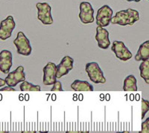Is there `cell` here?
<instances>
[{
    "label": "cell",
    "instance_id": "obj_1",
    "mask_svg": "<svg viewBox=\"0 0 149 133\" xmlns=\"http://www.w3.org/2000/svg\"><path fill=\"white\" fill-rule=\"evenodd\" d=\"M139 20V14L136 10L126 9L116 12L114 17H112V24H118L120 26H132Z\"/></svg>",
    "mask_w": 149,
    "mask_h": 133
},
{
    "label": "cell",
    "instance_id": "obj_2",
    "mask_svg": "<svg viewBox=\"0 0 149 133\" xmlns=\"http://www.w3.org/2000/svg\"><path fill=\"white\" fill-rule=\"evenodd\" d=\"M85 70L89 78L95 84H104L106 78L100 66L96 62H90L85 66Z\"/></svg>",
    "mask_w": 149,
    "mask_h": 133
},
{
    "label": "cell",
    "instance_id": "obj_3",
    "mask_svg": "<svg viewBox=\"0 0 149 133\" xmlns=\"http://www.w3.org/2000/svg\"><path fill=\"white\" fill-rule=\"evenodd\" d=\"M14 44L17 47V53L24 56H29L32 52L30 41L22 32H19L16 39L14 41Z\"/></svg>",
    "mask_w": 149,
    "mask_h": 133
},
{
    "label": "cell",
    "instance_id": "obj_4",
    "mask_svg": "<svg viewBox=\"0 0 149 133\" xmlns=\"http://www.w3.org/2000/svg\"><path fill=\"white\" fill-rule=\"evenodd\" d=\"M37 9V19L43 25H52L53 19L52 17V8L47 2H38L36 4Z\"/></svg>",
    "mask_w": 149,
    "mask_h": 133
},
{
    "label": "cell",
    "instance_id": "obj_5",
    "mask_svg": "<svg viewBox=\"0 0 149 133\" xmlns=\"http://www.w3.org/2000/svg\"><path fill=\"white\" fill-rule=\"evenodd\" d=\"M113 11L108 5H105L98 9L96 15V24L98 26L107 27L110 23Z\"/></svg>",
    "mask_w": 149,
    "mask_h": 133
},
{
    "label": "cell",
    "instance_id": "obj_6",
    "mask_svg": "<svg viewBox=\"0 0 149 133\" xmlns=\"http://www.w3.org/2000/svg\"><path fill=\"white\" fill-rule=\"evenodd\" d=\"M111 50L113 52L116 58L122 62H127L133 56L132 53L130 52L128 48L125 45L122 41H113Z\"/></svg>",
    "mask_w": 149,
    "mask_h": 133
},
{
    "label": "cell",
    "instance_id": "obj_7",
    "mask_svg": "<svg viewBox=\"0 0 149 133\" xmlns=\"http://www.w3.org/2000/svg\"><path fill=\"white\" fill-rule=\"evenodd\" d=\"M15 26L16 23L12 16H8L2 20L0 22V39L5 41L10 38Z\"/></svg>",
    "mask_w": 149,
    "mask_h": 133
},
{
    "label": "cell",
    "instance_id": "obj_8",
    "mask_svg": "<svg viewBox=\"0 0 149 133\" xmlns=\"http://www.w3.org/2000/svg\"><path fill=\"white\" fill-rule=\"evenodd\" d=\"M79 8V18L82 23L89 24L94 22V10L90 2H82Z\"/></svg>",
    "mask_w": 149,
    "mask_h": 133
},
{
    "label": "cell",
    "instance_id": "obj_9",
    "mask_svg": "<svg viewBox=\"0 0 149 133\" xmlns=\"http://www.w3.org/2000/svg\"><path fill=\"white\" fill-rule=\"evenodd\" d=\"M5 80L7 85L10 87H15L19 82L26 81V74L24 72L23 66H19L15 70L9 73Z\"/></svg>",
    "mask_w": 149,
    "mask_h": 133
},
{
    "label": "cell",
    "instance_id": "obj_10",
    "mask_svg": "<svg viewBox=\"0 0 149 133\" xmlns=\"http://www.w3.org/2000/svg\"><path fill=\"white\" fill-rule=\"evenodd\" d=\"M43 78L42 82L45 85H52L57 81V65L49 62L42 69Z\"/></svg>",
    "mask_w": 149,
    "mask_h": 133
},
{
    "label": "cell",
    "instance_id": "obj_11",
    "mask_svg": "<svg viewBox=\"0 0 149 133\" xmlns=\"http://www.w3.org/2000/svg\"><path fill=\"white\" fill-rule=\"evenodd\" d=\"M74 59L70 56H65L57 65V78H61L67 75L73 69Z\"/></svg>",
    "mask_w": 149,
    "mask_h": 133
},
{
    "label": "cell",
    "instance_id": "obj_12",
    "mask_svg": "<svg viewBox=\"0 0 149 133\" xmlns=\"http://www.w3.org/2000/svg\"><path fill=\"white\" fill-rule=\"evenodd\" d=\"M13 64V56L9 50L0 52V71L3 74H9Z\"/></svg>",
    "mask_w": 149,
    "mask_h": 133
},
{
    "label": "cell",
    "instance_id": "obj_13",
    "mask_svg": "<svg viewBox=\"0 0 149 133\" xmlns=\"http://www.w3.org/2000/svg\"><path fill=\"white\" fill-rule=\"evenodd\" d=\"M95 40L98 42V47L102 50H107L110 45L109 32L107 29H104V27L97 26Z\"/></svg>",
    "mask_w": 149,
    "mask_h": 133
},
{
    "label": "cell",
    "instance_id": "obj_14",
    "mask_svg": "<svg viewBox=\"0 0 149 133\" xmlns=\"http://www.w3.org/2000/svg\"><path fill=\"white\" fill-rule=\"evenodd\" d=\"M149 59V41H145L139 46V50L135 55L136 61H145Z\"/></svg>",
    "mask_w": 149,
    "mask_h": 133
},
{
    "label": "cell",
    "instance_id": "obj_15",
    "mask_svg": "<svg viewBox=\"0 0 149 133\" xmlns=\"http://www.w3.org/2000/svg\"><path fill=\"white\" fill-rule=\"evenodd\" d=\"M71 88L74 91H93L94 88L91 84L86 81L74 80L72 83Z\"/></svg>",
    "mask_w": 149,
    "mask_h": 133
},
{
    "label": "cell",
    "instance_id": "obj_16",
    "mask_svg": "<svg viewBox=\"0 0 149 133\" xmlns=\"http://www.w3.org/2000/svg\"><path fill=\"white\" fill-rule=\"evenodd\" d=\"M123 90L125 91H136L137 85H136V78L133 75H129L124 81Z\"/></svg>",
    "mask_w": 149,
    "mask_h": 133
},
{
    "label": "cell",
    "instance_id": "obj_17",
    "mask_svg": "<svg viewBox=\"0 0 149 133\" xmlns=\"http://www.w3.org/2000/svg\"><path fill=\"white\" fill-rule=\"evenodd\" d=\"M140 76L145 80V82L149 85V59L142 61L139 65Z\"/></svg>",
    "mask_w": 149,
    "mask_h": 133
},
{
    "label": "cell",
    "instance_id": "obj_18",
    "mask_svg": "<svg viewBox=\"0 0 149 133\" xmlns=\"http://www.w3.org/2000/svg\"><path fill=\"white\" fill-rule=\"evenodd\" d=\"M19 88L22 91H40V86L35 85L26 81L22 82V84H20Z\"/></svg>",
    "mask_w": 149,
    "mask_h": 133
},
{
    "label": "cell",
    "instance_id": "obj_19",
    "mask_svg": "<svg viewBox=\"0 0 149 133\" xmlns=\"http://www.w3.org/2000/svg\"><path fill=\"white\" fill-rule=\"evenodd\" d=\"M141 103H142V108H141V111H142V119H144L146 114H147L148 111H149V101L146 100L145 99H142L141 100Z\"/></svg>",
    "mask_w": 149,
    "mask_h": 133
},
{
    "label": "cell",
    "instance_id": "obj_20",
    "mask_svg": "<svg viewBox=\"0 0 149 133\" xmlns=\"http://www.w3.org/2000/svg\"><path fill=\"white\" fill-rule=\"evenodd\" d=\"M141 133H149V118H148L142 123V130Z\"/></svg>",
    "mask_w": 149,
    "mask_h": 133
},
{
    "label": "cell",
    "instance_id": "obj_21",
    "mask_svg": "<svg viewBox=\"0 0 149 133\" xmlns=\"http://www.w3.org/2000/svg\"><path fill=\"white\" fill-rule=\"evenodd\" d=\"M52 91H63V88H62V84L59 81H56L53 84V87L51 89Z\"/></svg>",
    "mask_w": 149,
    "mask_h": 133
},
{
    "label": "cell",
    "instance_id": "obj_22",
    "mask_svg": "<svg viewBox=\"0 0 149 133\" xmlns=\"http://www.w3.org/2000/svg\"><path fill=\"white\" fill-rule=\"evenodd\" d=\"M0 91H15V89L14 88V87H10V86L8 85L7 87L2 88L0 89Z\"/></svg>",
    "mask_w": 149,
    "mask_h": 133
},
{
    "label": "cell",
    "instance_id": "obj_23",
    "mask_svg": "<svg viewBox=\"0 0 149 133\" xmlns=\"http://www.w3.org/2000/svg\"><path fill=\"white\" fill-rule=\"evenodd\" d=\"M5 84H6V82H5V80H4V79H2V78H0V88L5 85Z\"/></svg>",
    "mask_w": 149,
    "mask_h": 133
},
{
    "label": "cell",
    "instance_id": "obj_24",
    "mask_svg": "<svg viewBox=\"0 0 149 133\" xmlns=\"http://www.w3.org/2000/svg\"><path fill=\"white\" fill-rule=\"evenodd\" d=\"M19 100L20 101H22L24 99H25V98H23V95H22V94H20V95H19Z\"/></svg>",
    "mask_w": 149,
    "mask_h": 133
},
{
    "label": "cell",
    "instance_id": "obj_25",
    "mask_svg": "<svg viewBox=\"0 0 149 133\" xmlns=\"http://www.w3.org/2000/svg\"><path fill=\"white\" fill-rule=\"evenodd\" d=\"M25 99H26V101H28L29 99V94H26V95H25Z\"/></svg>",
    "mask_w": 149,
    "mask_h": 133
},
{
    "label": "cell",
    "instance_id": "obj_26",
    "mask_svg": "<svg viewBox=\"0 0 149 133\" xmlns=\"http://www.w3.org/2000/svg\"><path fill=\"white\" fill-rule=\"evenodd\" d=\"M127 2H140L141 0H127Z\"/></svg>",
    "mask_w": 149,
    "mask_h": 133
},
{
    "label": "cell",
    "instance_id": "obj_27",
    "mask_svg": "<svg viewBox=\"0 0 149 133\" xmlns=\"http://www.w3.org/2000/svg\"><path fill=\"white\" fill-rule=\"evenodd\" d=\"M52 99L53 101H54L56 99V95L55 94H52Z\"/></svg>",
    "mask_w": 149,
    "mask_h": 133
},
{
    "label": "cell",
    "instance_id": "obj_28",
    "mask_svg": "<svg viewBox=\"0 0 149 133\" xmlns=\"http://www.w3.org/2000/svg\"><path fill=\"white\" fill-rule=\"evenodd\" d=\"M79 97H80V100H82V99H83V95H82V94H80L79 95Z\"/></svg>",
    "mask_w": 149,
    "mask_h": 133
},
{
    "label": "cell",
    "instance_id": "obj_29",
    "mask_svg": "<svg viewBox=\"0 0 149 133\" xmlns=\"http://www.w3.org/2000/svg\"><path fill=\"white\" fill-rule=\"evenodd\" d=\"M2 94H0V101L2 100Z\"/></svg>",
    "mask_w": 149,
    "mask_h": 133
},
{
    "label": "cell",
    "instance_id": "obj_30",
    "mask_svg": "<svg viewBox=\"0 0 149 133\" xmlns=\"http://www.w3.org/2000/svg\"><path fill=\"white\" fill-rule=\"evenodd\" d=\"M148 1H149V0H148Z\"/></svg>",
    "mask_w": 149,
    "mask_h": 133
}]
</instances>
